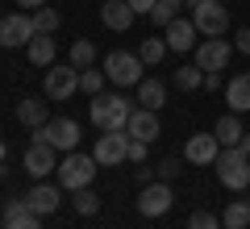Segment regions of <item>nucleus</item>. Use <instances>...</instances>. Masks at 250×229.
<instances>
[{"instance_id": "nucleus-43", "label": "nucleus", "mask_w": 250, "mask_h": 229, "mask_svg": "<svg viewBox=\"0 0 250 229\" xmlns=\"http://www.w3.org/2000/svg\"><path fill=\"white\" fill-rule=\"evenodd\" d=\"M246 204H250V200H246Z\"/></svg>"}, {"instance_id": "nucleus-15", "label": "nucleus", "mask_w": 250, "mask_h": 229, "mask_svg": "<svg viewBox=\"0 0 250 229\" xmlns=\"http://www.w3.org/2000/svg\"><path fill=\"white\" fill-rule=\"evenodd\" d=\"M134 17L138 13L129 9V0H104V4H100V21H104L108 29H117V34H125V29L134 25Z\"/></svg>"}, {"instance_id": "nucleus-41", "label": "nucleus", "mask_w": 250, "mask_h": 229, "mask_svg": "<svg viewBox=\"0 0 250 229\" xmlns=\"http://www.w3.org/2000/svg\"><path fill=\"white\" fill-rule=\"evenodd\" d=\"M238 150H242V154H250V133H242V142H238Z\"/></svg>"}, {"instance_id": "nucleus-13", "label": "nucleus", "mask_w": 250, "mask_h": 229, "mask_svg": "<svg viewBox=\"0 0 250 229\" xmlns=\"http://www.w3.org/2000/svg\"><path fill=\"white\" fill-rule=\"evenodd\" d=\"M171 208V187L163 184H146L142 192H138V212H142V217H163V212Z\"/></svg>"}, {"instance_id": "nucleus-7", "label": "nucleus", "mask_w": 250, "mask_h": 229, "mask_svg": "<svg viewBox=\"0 0 250 229\" xmlns=\"http://www.w3.org/2000/svg\"><path fill=\"white\" fill-rule=\"evenodd\" d=\"M34 138L50 142L54 150H75L80 146V121H71V117H50L42 129H34Z\"/></svg>"}, {"instance_id": "nucleus-34", "label": "nucleus", "mask_w": 250, "mask_h": 229, "mask_svg": "<svg viewBox=\"0 0 250 229\" xmlns=\"http://www.w3.org/2000/svg\"><path fill=\"white\" fill-rule=\"evenodd\" d=\"M146 150H150V142L129 138V163H146Z\"/></svg>"}, {"instance_id": "nucleus-19", "label": "nucleus", "mask_w": 250, "mask_h": 229, "mask_svg": "<svg viewBox=\"0 0 250 229\" xmlns=\"http://www.w3.org/2000/svg\"><path fill=\"white\" fill-rule=\"evenodd\" d=\"M225 104H229V113H246L250 108V75L225 83Z\"/></svg>"}, {"instance_id": "nucleus-36", "label": "nucleus", "mask_w": 250, "mask_h": 229, "mask_svg": "<svg viewBox=\"0 0 250 229\" xmlns=\"http://www.w3.org/2000/svg\"><path fill=\"white\" fill-rule=\"evenodd\" d=\"M233 50H238V54H250V29H242V34L233 38Z\"/></svg>"}, {"instance_id": "nucleus-12", "label": "nucleus", "mask_w": 250, "mask_h": 229, "mask_svg": "<svg viewBox=\"0 0 250 229\" xmlns=\"http://www.w3.org/2000/svg\"><path fill=\"white\" fill-rule=\"evenodd\" d=\"M233 46L225 42V38H205V42L196 46V67L200 71H221L225 62H229Z\"/></svg>"}, {"instance_id": "nucleus-5", "label": "nucleus", "mask_w": 250, "mask_h": 229, "mask_svg": "<svg viewBox=\"0 0 250 229\" xmlns=\"http://www.w3.org/2000/svg\"><path fill=\"white\" fill-rule=\"evenodd\" d=\"M92 159H96L100 167L129 163V133H125V129H104L100 142H96V150H92Z\"/></svg>"}, {"instance_id": "nucleus-14", "label": "nucleus", "mask_w": 250, "mask_h": 229, "mask_svg": "<svg viewBox=\"0 0 250 229\" xmlns=\"http://www.w3.org/2000/svg\"><path fill=\"white\" fill-rule=\"evenodd\" d=\"M25 204H29L34 217H46V212H54V208L62 204V192H59L54 184H42V179H38V184L25 192Z\"/></svg>"}, {"instance_id": "nucleus-35", "label": "nucleus", "mask_w": 250, "mask_h": 229, "mask_svg": "<svg viewBox=\"0 0 250 229\" xmlns=\"http://www.w3.org/2000/svg\"><path fill=\"white\" fill-rule=\"evenodd\" d=\"M4 229H42V221L29 212V217H21V221H4Z\"/></svg>"}, {"instance_id": "nucleus-26", "label": "nucleus", "mask_w": 250, "mask_h": 229, "mask_svg": "<svg viewBox=\"0 0 250 229\" xmlns=\"http://www.w3.org/2000/svg\"><path fill=\"white\" fill-rule=\"evenodd\" d=\"M80 92H88V96H100V92H104V71L83 67V71H80Z\"/></svg>"}, {"instance_id": "nucleus-24", "label": "nucleus", "mask_w": 250, "mask_h": 229, "mask_svg": "<svg viewBox=\"0 0 250 229\" xmlns=\"http://www.w3.org/2000/svg\"><path fill=\"white\" fill-rule=\"evenodd\" d=\"M179 4H184V0H154V9H150V21H154V25H163V29H167L171 21L179 17Z\"/></svg>"}, {"instance_id": "nucleus-10", "label": "nucleus", "mask_w": 250, "mask_h": 229, "mask_svg": "<svg viewBox=\"0 0 250 229\" xmlns=\"http://www.w3.org/2000/svg\"><path fill=\"white\" fill-rule=\"evenodd\" d=\"M34 17H25V13H13V17L0 21V46H29V38H34Z\"/></svg>"}, {"instance_id": "nucleus-21", "label": "nucleus", "mask_w": 250, "mask_h": 229, "mask_svg": "<svg viewBox=\"0 0 250 229\" xmlns=\"http://www.w3.org/2000/svg\"><path fill=\"white\" fill-rule=\"evenodd\" d=\"M25 50H29V62H34V67H50L54 62V38L50 34H34Z\"/></svg>"}, {"instance_id": "nucleus-38", "label": "nucleus", "mask_w": 250, "mask_h": 229, "mask_svg": "<svg viewBox=\"0 0 250 229\" xmlns=\"http://www.w3.org/2000/svg\"><path fill=\"white\" fill-rule=\"evenodd\" d=\"M205 88H208V92L221 88V75H217V71H205Z\"/></svg>"}, {"instance_id": "nucleus-39", "label": "nucleus", "mask_w": 250, "mask_h": 229, "mask_svg": "<svg viewBox=\"0 0 250 229\" xmlns=\"http://www.w3.org/2000/svg\"><path fill=\"white\" fill-rule=\"evenodd\" d=\"M150 179H154V171H150V167H146V163H138V184H142V187H146V184H150Z\"/></svg>"}, {"instance_id": "nucleus-37", "label": "nucleus", "mask_w": 250, "mask_h": 229, "mask_svg": "<svg viewBox=\"0 0 250 229\" xmlns=\"http://www.w3.org/2000/svg\"><path fill=\"white\" fill-rule=\"evenodd\" d=\"M129 9H134V13H146V17H150V9H154V0H129Z\"/></svg>"}, {"instance_id": "nucleus-31", "label": "nucleus", "mask_w": 250, "mask_h": 229, "mask_svg": "<svg viewBox=\"0 0 250 229\" xmlns=\"http://www.w3.org/2000/svg\"><path fill=\"white\" fill-rule=\"evenodd\" d=\"M188 229H221V221H217L213 212L196 208V212H192V217H188Z\"/></svg>"}, {"instance_id": "nucleus-8", "label": "nucleus", "mask_w": 250, "mask_h": 229, "mask_svg": "<svg viewBox=\"0 0 250 229\" xmlns=\"http://www.w3.org/2000/svg\"><path fill=\"white\" fill-rule=\"evenodd\" d=\"M80 88V67H50L46 71V100H71Z\"/></svg>"}, {"instance_id": "nucleus-42", "label": "nucleus", "mask_w": 250, "mask_h": 229, "mask_svg": "<svg viewBox=\"0 0 250 229\" xmlns=\"http://www.w3.org/2000/svg\"><path fill=\"white\" fill-rule=\"evenodd\" d=\"M184 4H192V9H196V4H208V0H184Z\"/></svg>"}, {"instance_id": "nucleus-3", "label": "nucleus", "mask_w": 250, "mask_h": 229, "mask_svg": "<svg viewBox=\"0 0 250 229\" xmlns=\"http://www.w3.org/2000/svg\"><path fill=\"white\" fill-rule=\"evenodd\" d=\"M100 163L92 154H80V150H67V159H59V184L67 192H80V187H92Z\"/></svg>"}, {"instance_id": "nucleus-23", "label": "nucleus", "mask_w": 250, "mask_h": 229, "mask_svg": "<svg viewBox=\"0 0 250 229\" xmlns=\"http://www.w3.org/2000/svg\"><path fill=\"white\" fill-rule=\"evenodd\" d=\"M175 88L179 92H196V88H205V71L192 62V67H179L175 71Z\"/></svg>"}, {"instance_id": "nucleus-28", "label": "nucleus", "mask_w": 250, "mask_h": 229, "mask_svg": "<svg viewBox=\"0 0 250 229\" xmlns=\"http://www.w3.org/2000/svg\"><path fill=\"white\" fill-rule=\"evenodd\" d=\"M59 13H54L50 9V4H42V9H34V29H38V34H54V29H59Z\"/></svg>"}, {"instance_id": "nucleus-4", "label": "nucleus", "mask_w": 250, "mask_h": 229, "mask_svg": "<svg viewBox=\"0 0 250 229\" xmlns=\"http://www.w3.org/2000/svg\"><path fill=\"white\" fill-rule=\"evenodd\" d=\"M100 71H104V80H113L117 88H138L142 83V59L129 54V50H113Z\"/></svg>"}, {"instance_id": "nucleus-17", "label": "nucleus", "mask_w": 250, "mask_h": 229, "mask_svg": "<svg viewBox=\"0 0 250 229\" xmlns=\"http://www.w3.org/2000/svg\"><path fill=\"white\" fill-rule=\"evenodd\" d=\"M163 34H167V38H163V42H167V50H175V54L196 46V25H192V21H184V17H175Z\"/></svg>"}, {"instance_id": "nucleus-1", "label": "nucleus", "mask_w": 250, "mask_h": 229, "mask_svg": "<svg viewBox=\"0 0 250 229\" xmlns=\"http://www.w3.org/2000/svg\"><path fill=\"white\" fill-rule=\"evenodd\" d=\"M129 117H134V100L129 96H104V92L92 96V125L100 133L104 129H125Z\"/></svg>"}, {"instance_id": "nucleus-32", "label": "nucleus", "mask_w": 250, "mask_h": 229, "mask_svg": "<svg viewBox=\"0 0 250 229\" xmlns=\"http://www.w3.org/2000/svg\"><path fill=\"white\" fill-rule=\"evenodd\" d=\"M21 217H29L25 196H21V200H9V204H4V221H21Z\"/></svg>"}, {"instance_id": "nucleus-11", "label": "nucleus", "mask_w": 250, "mask_h": 229, "mask_svg": "<svg viewBox=\"0 0 250 229\" xmlns=\"http://www.w3.org/2000/svg\"><path fill=\"white\" fill-rule=\"evenodd\" d=\"M217 154H221V142H217V133H192L184 146V159L196 163V167H208V163H217Z\"/></svg>"}, {"instance_id": "nucleus-29", "label": "nucleus", "mask_w": 250, "mask_h": 229, "mask_svg": "<svg viewBox=\"0 0 250 229\" xmlns=\"http://www.w3.org/2000/svg\"><path fill=\"white\" fill-rule=\"evenodd\" d=\"M92 62H96V46L80 38V42L71 46V67H92Z\"/></svg>"}, {"instance_id": "nucleus-2", "label": "nucleus", "mask_w": 250, "mask_h": 229, "mask_svg": "<svg viewBox=\"0 0 250 229\" xmlns=\"http://www.w3.org/2000/svg\"><path fill=\"white\" fill-rule=\"evenodd\" d=\"M213 167H217V179H221L229 192H246L250 187V154H242L238 146H225Z\"/></svg>"}, {"instance_id": "nucleus-33", "label": "nucleus", "mask_w": 250, "mask_h": 229, "mask_svg": "<svg viewBox=\"0 0 250 229\" xmlns=\"http://www.w3.org/2000/svg\"><path fill=\"white\" fill-rule=\"evenodd\" d=\"M154 175H159V179H163V184H171V179H175V175H179V163H175V159H163V163H159V167H154Z\"/></svg>"}, {"instance_id": "nucleus-6", "label": "nucleus", "mask_w": 250, "mask_h": 229, "mask_svg": "<svg viewBox=\"0 0 250 229\" xmlns=\"http://www.w3.org/2000/svg\"><path fill=\"white\" fill-rule=\"evenodd\" d=\"M192 25H196V34H205V38H221L225 29H229V9H225L221 0L196 4V9H192Z\"/></svg>"}, {"instance_id": "nucleus-20", "label": "nucleus", "mask_w": 250, "mask_h": 229, "mask_svg": "<svg viewBox=\"0 0 250 229\" xmlns=\"http://www.w3.org/2000/svg\"><path fill=\"white\" fill-rule=\"evenodd\" d=\"M138 100H142V108H154V113H159V108L167 104V83L163 80H142L138 83Z\"/></svg>"}, {"instance_id": "nucleus-30", "label": "nucleus", "mask_w": 250, "mask_h": 229, "mask_svg": "<svg viewBox=\"0 0 250 229\" xmlns=\"http://www.w3.org/2000/svg\"><path fill=\"white\" fill-rule=\"evenodd\" d=\"M75 212H83V217L100 212V196L92 192V187H80V192H75Z\"/></svg>"}, {"instance_id": "nucleus-16", "label": "nucleus", "mask_w": 250, "mask_h": 229, "mask_svg": "<svg viewBox=\"0 0 250 229\" xmlns=\"http://www.w3.org/2000/svg\"><path fill=\"white\" fill-rule=\"evenodd\" d=\"M159 117H154V108H134V117H129V125H125V133L138 142H154L159 138Z\"/></svg>"}, {"instance_id": "nucleus-9", "label": "nucleus", "mask_w": 250, "mask_h": 229, "mask_svg": "<svg viewBox=\"0 0 250 229\" xmlns=\"http://www.w3.org/2000/svg\"><path fill=\"white\" fill-rule=\"evenodd\" d=\"M25 171H29L34 179H46L50 171H59V159H54V146H50V142H42V138L29 142V150H25Z\"/></svg>"}, {"instance_id": "nucleus-40", "label": "nucleus", "mask_w": 250, "mask_h": 229, "mask_svg": "<svg viewBox=\"0 0 250 229\" xmlns=\"http://www.w3.org/2000/svg\"><path fill=\"white\" fill-rule=\"evenodd\" d=\"M17 4H21V9H42L46 0H17Z\"/></svg>"}, {"instance_id": "nucleus-22", "label": "nucleus", "mask_w": 250, "mask_h": 229, "mask_svg": "<svg viewBox=\"0 0 250 229\" xmlns=\"http://www.w3.org/2000/svg\"><path fill=\"white\" fill-rule=\"evenodd\" d=\"M213 133H217V142H221V146H238V142H242V133H246V129H242L238 113H225L221 121L213 125Z\"/></svg>"}, {"instance_id": "nucleus-25", "label": "nucleus", "mask_w": 250, "mask_h": 229, "mask_svg": "<svg viewBox=\"0 0 250 229\" xmlns=\"http://www.w3.org/2000/svg\"><path fill=\"white\" fill-rule=\"evenodd\" d=\"M221 221H225V229H246V225H250V204H246V200H233L229 208H225Z\"/></svg>"}, {"instance_id": "nucleus-27", "label": "nucleus", "mask_w": 250, "mask_h": 229, "mask_svg": "<svg viewBox=\"0 0 250 229\" xmlns=\"http://www.w3.org/2000/svg\"><path fill=\"white\" fill-rule=\"evenodd\" d=\"M163 54H167V42H163V38H146L142 50H138V59H142L146 67H154V62H163Z\"/></svg>"}, {"instance_id": "nucleus-18", "label": "nucleus", "mask_w": 250, "mask_h": 229, "mask_svg": "<svg viewBox=\"0 0 250 229\" xmlns=\"http://www.w3.org/2000/svg\"><path fill=\"white\" fill-rule=\"evenodd\" d=\"M50 100H38V96H29V100H21L17 104V121L21 125H29V129H42L46 121H50Z\"/></svg>"}]
</instances>
